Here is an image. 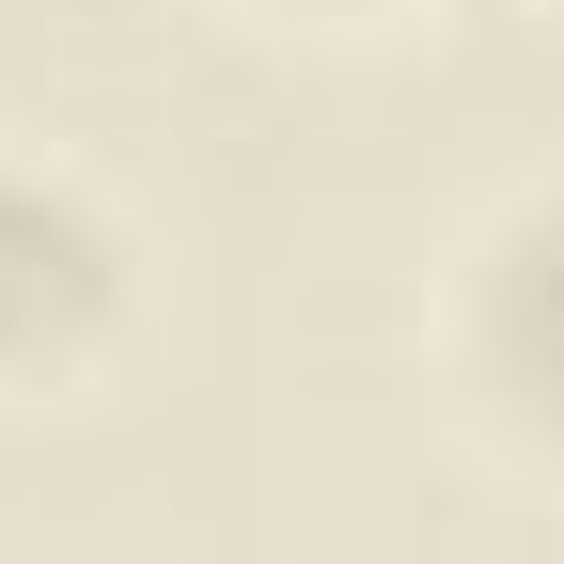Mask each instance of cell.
I'll list each match as a JSON object with an SVG mask.
<instances>
[{
    "instance_id": "3957f363",
    "label": "cell",
    "mask_w": 564,
    "mask_h": 564,
    "mask_svg": "<svg viewBox=\"0 0 564 564\" xmlns=\"http://www.w3.org/2000/svg\"><path fill=\"white\" fill-rule=\"evenodd\" d=\"M236 32H299V47H377V32H408L423 0H220Z\"/></svg>"
},
{
    "instance_id": "6da1fadb",
    "label": "cell",
    "mask_w": 564,
    "mask_h": 564,
    "mask_svg": "<svg viewBox=\"0 0 564 564\" xmlns=\"http://www.w3.org/2000/svg\"><path fill=\"white\" fill-rule=\"evenodd\" d=\"M423 392L470 455L564 486V173L470 204V236L423 282Z\"/></svg>"
},
{
    "instance_id": "7a4b0ae2",
    "label": "cell",
    "mask_w": 564,
    "mask_h": 564,
    "mask_svg": "<svg viewBox=\"0 0 564 564\" xmlns=\"http://www.w3.org/2000/svg\"><path fill=\"white\" fill-rule=\"evenodd\" d=\"M141 314H158V251L141 220L47 141L0 126V423L32 408H79L126 377Z\"/></svg>"
}]
</instances>
